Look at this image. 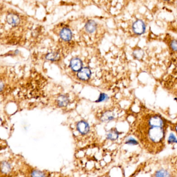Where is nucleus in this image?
<instances>
[{
  "label": "nucleus",
  "instance_id": "obj_1",
  "mask_svg": "<svg viewBox=\"0 0 177 177\" xmlns=\"http://www.w3.org/2000/svg\"><path fill=\"white\" fill-rule=\"evenodd\" d=\"M146 25L141 20H137L132 25V29L134 33L138 35L143 34L146 31Z\"/></svg>",
  "mask_w": 177,
  "mask_h": 177
},
{
  "label": "nucleus",
  "instance_id": "obj_2",
  "mask_svg": "<svg viewBox=\"0 0 177 177\" xmlns=\"http://www.w3.org/2000/svg\"><path fill=\"white\" fill-rule=\"evenodd\" d=\"M149 125L155 127H164V121L162 118L157 115H154L151 116L148 120Z\"/></svg>",
  "mask_w": 177,
  "mask_h": 177
},
{
  "label": "nucleus",
  "instance_id": "obj_3",
  "mask_svg": "<svg viewBox=\"0 0 177 177\" xmlns=\"http://www.w3.org/2000/svg\"><path fill=\"white\" fill-rule=\"evenodd\" d=\"M91 75V71L88 67H84L81 70L78 74V77L81 80H87L90 79Z\"/></svg>",
  "mask_w": 177,
  "mask_h": 177
},
{
  "label": "nucleus",
  "instance_id": "obj_4",
  "mask_svg": "<svg viewBox=\"0 0 177 177\" xmlns=\"http://www.w3.org/2000/svg\"><path fill=\"white\" fill-rule=\"evenodd\" d=\"M83 63L80 59L75 58L71 60L70 62V67L74 72H78L82 69Z\"/></svg>",
  "mask_w": 177,
  "mask_h": 177
},
{
  "label": "nucleus",
  "instance_id": "obj_5",
  "mask_svg": "<svg viewBox=\"0 0 177 177\" xmlns=\"http://www.w3.org/2000/svg\"><path fill=\"white\" fill-rule=\"evenodd\" d=\"M77 129L81 134L85 135L90 131V126L87 122L82 121L77 124Z\"/></svg>",
  "mask_w": 177,
  "mask_h": 177
},
{
  "label": "nucleus",
  "instance_id": "obj_6",
  "mask_svg": "<svg viewBox=\"0 0 177 177\" xmlns=\"http://www.w3.org/2000/svg\"><path fill=\"white\" fill-rule=\"evenodd\" d=\"M6 20L8 23L13 27L17 26L20 23L19 18L14 14H8L6 17Z\"/></svg>",
  "mask_w": 177,
  "mask_h": 177
},
{
  "label": "nucleus",
  "instance_id": "obj_7",
  "mask_svg": "<svg viewBox=\"0 0 177 177\" xmlns=\"http://www.w3.org/2000/svg\"><path fill=\"white\" fill-rule=\"evenodd\" d=\"M60 36L61 39L65 41H69L72 39V34L69 29L65 28L61 30L60 33Z\"/></svg>",
  "mask_w": 177,
  "mask_h": 177
},
{
  "label": "nucleus",
  "instance_id": "obj_8",
  "mask_svg": "<svg viewBox=\"0 0 177 177\" xmlns=\"http://www.w3.org/2000/svg\"><path fill=\"white\" fill-rule=\"evenodd\" d=\"M96 28H97L96 23L93 20H90L85 25V29L86 30V31L90 33H92L93 32H94L96 31Z\"/></svg>",
  "mask_w": 177,
  "mask_h": 177
},
{
  "label": "nucleus",
  "instance_id": "obj_9",
  "mask_svg": "<svg viewBox=\"0 0 177 177\" xmlns=\"http://www.w3.org/2000/svg\"><path fill=\"white\" fill-rule=\"evenodd\" d=\"M69 98L63 95L59 96L57 99V103L59 107H66L69 104Z\"/></svg>",
  "mask_w": 177,
  "mask_h": 177
},
{
  "label": "nucleus",
  "instance_id": "obj_10",
  "mask_svg": "<svg viewBox=\"0 0 177 177\" xmlns=\"http://www.w3.org/2000/svg\"><path fill=\"white\" fill-rule=\"evenodd\" d=\"M155 177H173V176L167 170L162 169L156 171Z\"/></svg>",
  "mask_w": 177,
  "mask_h": 177
},
{
  "label": "nucleus",
  "instance_id": "obj_11",
  "mask_svg": "<svg viewBox=\"0 0 177 177\" xmlns=\"http://www.w3.org/2000/svg\"><path fill=\"white\" fill-rule=\"evenodd\" d=\"M114 118V114L112 112L107 111L102 114V116L101 117V120L103 122L110 121L113 120Z\"/></svg>",
  "mask_w": 177,
  "mask_h": 177
},
{
  "label": "nucleus",
  "instance_id": "obj_12",
  "mask_svg": "<svg viewBox=\"0 0 177 177\" xmlns=\"http://www.w3.org/2000/svg\"><path fill=\"white\" fill-rule=\"evenodd\" d=\"M1 169L3 174H8L11 170V166L8 162L3 161L1 163Z\"/></svg>",
  "mask_w": 177,
  "mask_h": 177
},
{
  "label": "nucleus",
  "instance_id": "obj_13",
  "mask_svg": "<svg viewBox=\"0 0 177 177\" xmlns=\"http://www.w3.org/2000/svg\"><path fill=\"white\" fill-rule=\"evenodd\" d=\"M119 136V132L117 130H111L107 135V138L111 140H115L118 138Z\"/></svg>",
  "mask_w": 177,
  "mask_h": 177
},
{
  "label": "nucleus",
  "instance_id": "obj_14",
  "mask_svg": "<svg viewBox=\"0 0 177 177\" xmlns=\"http://www.w3.org/2000/svg\"><path fill=\"white\" fill-rule=\"evenodd\" d=\"M60 58V56L58 53L56 52H51L48 54L46 56V59L50 61H57Z\"/></svg>",
  "mask_w": 177,
  "mask_h": 177
},
{
  "label": "nucleus",
  "instance_id": "obj_15",
  "mask_svg": "<svg viewBox=\"0 0 177 177\" xmlns=\"http://www.w3.org/2000/svg\"><path fill=\"white\" fill-rule=\"evenodd\" d=\"M143 55H144V52L141 49H137L135 51H133V56H134L135 58L137 59L138 60H140L142 58Z\"/></svg>",
  "mask_w": 177,
  "mask_h": 177
},
{
  "label": "nucleus",
  "instance_id": "obj_16",
  "mask_svg": "<svg viewBox=\"0 0 177 177\" xmlns=\"http://www.w3.org/2000/svg\"><path fill=\"white\" fill-rule=\"evenodd\" d=\"M45 174L39 170H34L31 173V177H45Z\"/></svg>",
  "mask_w": 177,
  "mask_h": 177
},
{
  "label": "nucleus",
  "instance_id": "obj_17",
  "mask_svg": "<svg viewBox=\"0 0 177 177\" xmlns=\"http://www.w3.org/2000/svg\"><path fill=\"white\" fill-rule=\"evenodd\" d=\"M168 143L169 144L177 143V139L173 133H170L168 139Z\"/></svg>",
  "mask_w": 177,
  "mask_h": 177
},
{
  "label": "nucleus",
  "instance_id": "obj_18",
  "mask_svg": "<svg viewBox=\"0 0 177 177\" xmlns=\"http://www.w3.org/2000/svg\"><path fill=\"white\" fill-rule=\"evenodd\" d=\"M170 46L171 47V48L172 49L173 51H177V41L174 39L172 41H171L170 44Z\"/></svg>",
  "mask_w": 177,
  "mask_h": 177
},
{
  "label": "nucleus",
  "instance_id": "obj_19",
  "mask_svg": "<svg viewBox=\"0 0 177 177\" xmlns=\"http://www.w3.org/2000/svg\"><path fill=\"white\" fill-rule=\"evenodd\" d=\"M126 143L128 145H137L138 144V142L135 139L130 137L126 141Z\"/></svg>",
  "mask_w": 177,
  "mask_h": 177
},
{
  "label": "nucleus",
  "instance_id": "obj_20",
  "mask_svg": "<svg viewBox=\"0 0 177 177\" xmlns=\"http://www.w3.org/2000/svg\"><path fill=\"white\" fill-rule=\"evenodd\" d=\"M108 95H107V94H104V93H101L100 95L99 98L98 99V100H97L96 102H103V101H104L108 100Z\"/></svg>",
  "mask_w": 177,
  "mask_h": 177
},
{
  "label": "nucleus",
  "instance_id": "obj_21",
  "mask_svg": "<svg viewBox=\"0 0 177 177\" xmlns=\"http://www.w3.org/2000/svg\"><path fill=\"white\" fill-rule=\"evenodd\" d=\"M164 1H170L171 0H164Z\"/></svg>",
  "mask_w": 177,
  "mask_h": 177
}]
</instances>
